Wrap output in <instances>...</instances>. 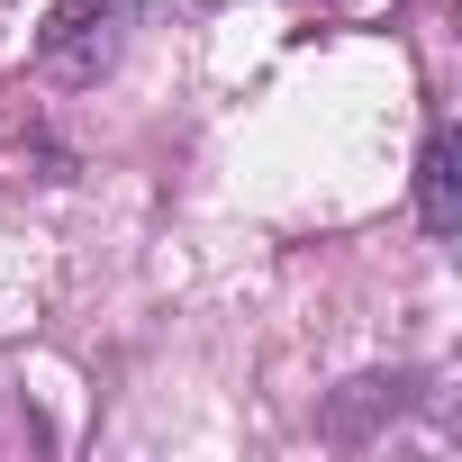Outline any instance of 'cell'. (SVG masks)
Masks as SVG:
<instances>
[{
  "instance_id": "cell-1",
  "label": "cell",
  "mask_w": 462,
  "mask_h": 462,
  "mask_svg": "<svg viewBox=\"0 0 462 462\" xmlns=\"http://www.w3.org/2000/svg\"><path fill=\"white\" fill-rule=\"evenodd\" d=\"M118 10L127 0H55V19L37 37V64L55 82H100L118 64Z\"/></svg>"
},
{
  "instance_id": "cell-2",
  "label": "cell",
  "mask_w": 462,
  "mask_h": 462,
  "mask_svg": "<svg viewBox=\"0 0 462 462\" xmlns=\"http://www.w3.org/2000/svg\"><path fill=\"white\" fill-rule=\"evenodd\" d=\"M417 217H426V236L462 226V145H453V127H435L426 154H417Z\"/></svg>"
},
{
  "instance_id": "cell-3",
  "label": "cell",
  "mask_w": 462,
  "mask_h": 462,
  "mask_svg": "<svg viewBox=\"0 0 462 462\" xmlns=\"http://www.w3.org/2000/svg\"><path fill=\"white\" fill-rule=\"evenodd\" d=\"M181 10H190V0H181Z\"/></svg>"
}]
</instances>
